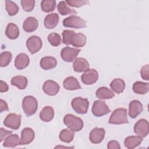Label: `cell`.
Returning <instances> with one entry per match:
<instances>
[{"label":"cell","instance_id":"cell-8","mask_svg":"<svg viewBox=\"0 0 149 149\" xmlns=\"http://www.w3.org/2000/svg\"><path fill=\"white\" fill-rule=\"evenodd\" d=\"M80 51V49L66 47L62 49L61 52V56L64 61L67 62H72L76 59L77 55Z\"/></svg>","mask_w":149,"mask_h":149},{"label":"cell","instance_id":"cell-36","mask_svg":"<svg viewBox=\"0 0 149 149\" xmlns=\"http://www.w3.org/2000/svg\"><path fill=\"white\" fill-rule=\"evenodd\" d=\"M47 39L49 43L54 47H58L62 43V39L61 36L56 33H50L48 36Z\"/></svg>","mask_w":149,"mask_h":149},{"label":"cell","instance_id":"cell-10","mask_svg":"<svg viewBox=\"0 0 149 149\" xmlns=\"http://www.w3.org/2000/svg\"><path fill=\"white\" fill-rule=\"evenodd\" d=\"M134 132L141 137H146L149 132L148 122L144 119H139L134 126Z\"/></svg>","mask_w":149,"mask_h":149},{"label":"cell","instance_id":"cell-33","mask_svg":"<svg viewBox=\"0 0 149 149\" xmlns=\"http://www.w3.org/2000/svg\"><path fill=\"white\" fill-rule=\"evenodd\" d=\"M56 7V1L55 0H44L41 2V10L44 12H53Z\"/></svg>","mask_w":149,"mask_h":149},{"label":"cell","instance_id":"cell-19","mask_svg":"<svg viewBox=\"0 0 149 149\" xmlns=\"http://www.w3.org/2000/svg\"><path fill=\"white\" fill-rule=\"evenodd\" d=\"M59 16L56 13L48 14L45 17L44 24L45 28L48 29H52L55 27L59 22Z\"/></svg>","mask_w":149,"mask_h":149},{"label":"cell","instance_id":"cell-12","mask_svg":"<svg viewBox=\"0 0 149 149\" xmlns=\"http://www.w3.org/2000/svg\"><path fill=\"white\" fill-rule=\"evenodd\" d=\"M59 84L55 81L51 80L45 81L42 86L44 92L50 96H54L57 94L59 91Z\"/></svg>","mask_w":149,"mask_h":149},{"label":"cell","instance_id":"cell-11","mask_svg":"<svg viewBox=\"0 0 149 149\" xmlns=\"http://www.w3.org/2000/svg\"><path fill=\"white\" fill-rule=\"evenodd\" d=\"M82 82L86 85L95 83L98 79V72L94 69H88L81 76Z\"/></svg>","mask_w":149,"mask_h":149},{"label":"cell","instance_id":"cell-9","mask_svg":"<svg viewBox=\"0 0 149 149\" xmlns=\"http://www.w3.org/2000/svg\"><path fill=\"white\" fill-rule=\"evenodd\" d=\"M26 46L30 52L31 54H34L41 49L42 46V42L39 37L33 36L27 40Z\"/></svg>","mask_w":149,"mask_h":149},{"label":"cell","instance_id":"cell-31","mask_svg":"<svg viewBox=\"0 0 149 149\" xmlns=\"http://www.w3.org/2000/svg\"><path fill=\"white\" fill-rule=\"evenodd\" d=\"M57 9L58 12L62 15H74L77 13V12L73 9L70 8L66 5L65 1H62L59 2L57 6Z\"/></svg>","mask_w":149,"mask_h":149},{"label":"cell","instance_id":"cell-20","mask_svg":"<svg viewBox=\"0 0 149 149\" xmlns=\"http://www.w3.org/2000/svg\"><path fill=\"white\" fill-rule=\"evenodd\" d=\"M63 86L68 90H76L81 88L77 79L73 76L66 77L63 82Z\"/></svg>","mask_w":149,"mask_h":149},{"label":"cell","instance_id":"cell-16","mask_svg":"<svg viewBox=\"0 0 149 149\" xmlns=\"http://www.w3.org/2000/svg\"><path fill=\"white\" fill-rule=\"evenodd\" d=\"M30 63L29 57L24 53L18 54L15 60V66L16 69L22 70L28 66Z\"/></svg>","mask_w":149,"mask_h":149},{"label":"cell","instance_id":"cell-37","mask_svg":"<svg viewBox=\"0 0 149 149\" xmlns=\"http://www.w3.org/2000/svg\"><path fill=\"white\" fill-rule=\"evenodd\" d=\"M74 31L70 30H65L62 32V38H63V42L66 45L71 44V40L74 34Z\"/></svg>","mask_w":149,"mask_h":149},{"label":"cell","instance_id":"cell-14","mask_svg":"<svg viewBox=\"0 0 149 149\" xmlns=\"http://www.w3.org/2000/svg\"><path fill=\"white\" fill-rule=\"evenodd\" d=\"M143 111V105L138 100H133L129 105V116L132 118H136Z\"/></svg>","mask_w":149,"mask_h":149},{"label":"cell","instance_id":"cell-27","mask_svg":"<svg viewBox=\"0 0 149 149\" xmlns=\"http://www.w3.org/2000/svg\"><path fill=\"white\" fill-rule=\"evenodd\" d=\"M96 97L101 100L112 98L115 96L113 92L106 87H101L98 88L95 93Z\"/></svg>","mask_w":149,"mask_h":149},{"label":"cell","instance_id":"cell-41","mask_svg":"<svg viewBox=\"0 0 149 149\" xmlns=\"http://www.w3.org/2000/svg\"><path fill=\"white\" fill-rule=\"evenodd\" d=\"M12 131H9L7 130L4 129L3 127H1L0 129V142H2L3 140H5L9 135L12 134Z\"/></svg>","mask_w":149,"mask_h":149},{"label":"cell","instance_id":"cell-26","mask_svg":"<svg viewBox=\"0 0 149 149\" xmlns=\"http://www.w3.org/2000/svg\"><path fill=\"white\" fill-rule=\"evenodd\" d=\"M5 35L9 39H16L19 36V30L17 25L13 23H9L5 30Z\"/></svg>","mask_w":149,"mask_h":149},{"label":"cell","instance_id":"cell-5","mask_svg":"<svg viewBox=\"0 0 149 149\" xmlns=\"http://www.w3.org/2000/svg\"><path fill=\"white\" fill-rule=\"evenodd\" d=\"M73 109L79 114H86L89 106V102L87 98L82 97H76L73 98L71 102Z\"/></svg>","mask_w":149,"mask_h":149},{"label":"cell","instance_id":"cell-29","mask_svg":"<svg viewBox=\"0 0 149 149\" xmlns=\"http://www.w3.org/2000/svg\"><path fill=\"white\" fill-rule=\"evenodd\" d=\"M19 145H21L20 139L16 134L9 135L3 143V147L10 148H13Z\"/></svg>","mask_w":149,"mask_h":149},{"label":"cell","instance_id":"cell-23","mask_svg":"<svg viewBox=\"0 0 149 149\" xmlns=\"http://www.w3.org/2000/svg\"><path fill=\"white\" fill-rule=\"evenodd\" d=\"M27 79L24 76H15L11 79L10 83L12 86L17 87L20 90H24L27 85Z\"/></svg>","mask_w":149,"mask_h":149},{"label":"cell","instance_id":"cell-43","mask_svg":"<svg viewBox=\"0 0 149 149\" xmlns=\"http://www.w3.org/2000/svg\"><path fill=\"white\" fill-rule=\"evenodd\" d=\"M9 110L8 106L6 101L3 100L2 99L0 100V112H2L3 111H8Z\"/></svg>","mask_w":149,"mask_h":149},{"label":"cell","instance_id":"cell-30","mask_svg":"<svg viewBox=\"0 0 149 149\" xmlns=\"http://www.w3.org/2000/svg\"><path fill=\"white\" fill-rule=\"evenodd\" d=\"M111 89L116 93H122L125 88V83L123 80L118 78L113 79L110 83Z\"/></svg>","mask_w":149,"mask_h":149},{"label":"cell","instance_id":"cell-21","mask_svg":"<svg viewBox=\"0 0 149 149\" xmlns=\"http://www.w3.org/2000/svg\"><path fill=\"white\" fill-rule=\"evenodd\" d=\"M142 141V137L139 136H130L125 139L124 144L127 148L133 149L139 146Z\"/></svg>","mask_w":149,"mask_h":149},{"label":"cell","instance_id":"cell-28","mask_svg":"<svg viewBox=\"0 0 149 149\" xmlns=\"http://www.w3.org/2000/svg\"><path fill=\"white\" fill-rule=\"evenodd\" d=\"M132 88L136 94H145L149 91V83L137 81L134 83Z\"/></svg>","mask_w":149,"mask_h":149},{"label":"cell","instance_id":"cell-35","mask_svg":"<svg viewBox=\"0 0 149 149\" xmlns=\"http://www.w3.org/2000/svg\"><path fill=\"white\" fill-rule=\"evenodd\" d=\"M12 58V53L9 51L2 52L0 55V66L1 67H5L8 66L11 62Z\"/></svg>","mask_w":149,"mask_h":149},{"label":"cell","instance_id":"cell-6","mask_svg":"<svg viewBox=\"0 0 149 149\" xmlns=\"http://www.w3.org/2000/svg\"><path fill=\"white\" fill-rule=\"evenodd\" d=\"M111 112L105 102L101 100H96L94 102L92 107V113L97 117L102 116Z\"/></svg>","mask_w":149,"mask_h":149},{"label":"cell","instance_id":"cell-4","mask_svg":"<svg viewBox=\"0 0 149 149\" xmlns=\"http://www.w3.org/2000/svg\"><path fill=\"white\" fill-rule=\"evenodd\" d=\"M63 25L66 27L81 29L86 27V21L76 15L70 16L63 20Z\"/></svg>","mask_w":149,"mask_h":149},{"label":"cell","instance_id":"cell-39","mask_svg":"<svg viewBox=\"0 0 149 149\" xmlns=\"http://www.w3.org/2000/svg\"><path fill=\"white\" fill-rule=\"evenodd\" d=\"M66 3L72 7L79 8L83 5H87L89 3V1H82V0H70V1H66Z\"/></svg>","mask_w":149,"mask_h":149},{"label":"cell","instance_id":"cell-40","mask_svg":"<svg viewBox=\"0 0 149 149\" xmlns=\"http://www.w3.org/2000/svg\"><path fill=\"white\" fill-rule=\"evenodd\" d=\"M141 78L143 80L148 81L149 80V66L148 64L143 66L140 70Z\"/></svg>","mask_w":149,"mask_h":149},{"label":"cell","instance_id":"cell-34","mask_svg":"<svg viewBox=\"0 0 149 149\" xmlns=\"http://www.w3.org/2000/svg\"><path fill=\"white\" fill-rule=\"evenodd\" d=\"M5 9L9 16H14L16 15L19 9L16 3L11 1H5Z\"/></svg>","mask_w":149,"mask_h":149},{"label":"cell","instance_id":"cell-32","mask_svg":"<svg viewBox=\"0 0 149 149\" xmlns=\"http://www.w3.org/2000/svg\"><path fill=\"white\" fill-rule=\"evenodd\" d=\"M74 132L70 130L69 129H64L59 133V138L61 141L69 143L72 141L74 137Z\"/></svg>","mask_w":149,"mask_h":149},{"label":"cell","instance_id":"cell-2","mask_svg":"<svg viewBox=\"0 0 149 149\" xmlns=\"http://www.w3.org/2000/svg\"><path fill=\"white\" fill-rule=\"evenodd\" d=\"M22 109L27 116L34 115L38 109L37 100L33 96H26L22 101Z\"/></svg>","mask_w":149,"mask_h":149},{"label":"cell","instance_id":"cell-3","mask_svg":"<svg viewBox=\"0 0 149 149\" xmlns=\"http://www.w3.org/2000/svg\"><path fill=\"white\" fill-rule=\"evenodd\" d=\"M108 123L113 125L127 123L128 119L127 116V109L123 108L115 109L110 116Z\"/></svg>","mask_w":149,"mask_h":149},{"label":"cell","instance_id":"cell-22","mask_svg":"<svg viewBox=\"0 0 149 149\" xmlns=\"http://www.w3.org/2000/svg\"><path fill=\"white\" fill-rule=\"evenodd\" d=\"M57 65L56 59L52 56H45L41 59L40 65L44 70H49L54 69Z\"/></svg>","mask_w":149,"mask_h":149},{"label":"cell","instance_id":"cell-17","mask_svg":"<svg viewBox=\"0 0 149 149\" xmlns=\"http://www.w3.org/2000/svg\"><path fill=\"white\" fill-rule=\"evenodd\" d=\"M38 26V22L34 17H27L23 23V30L27 33L33 32L37 30Z\"/></svg>","mask_w":149,"mask_h":149},{"label":"cell","instance_id":"cell-42","mask_svg":"<svg viewBox=\"0 0 149 149\" xmlns=\"http://www.w3.org/2000/svg\"><path fill=\"white\" fill-rule=\"evenodd\" d=\"M107 148L108 149H120V146L117 141L111 140L108 143Z\"/></svg>","mask_w":149,"mask_h":149},{"label":"cell","instance_id":"cell-18","mask_svg":"<svg viewBox=\"0 0 149 149\" xmlns=\"http://www.w3.org/2000/svg\"><path fill=\"white\" fill-rule=\"evenodd\" d=\"M73 68L74 71L76 72H86L89 69V63L86 59L77 58L73 63Z\"/></svg>","mask_w":149,"mask_h":149},{"label":"cell","instance_id":"cell-24","mask_svg":"<svg viewBox=\"0 0 149 149\" xmlns=\"http://www.w3.org/2000/svg\"><path fill=\"white\" fill-rule=\"evenodd\" d=\"M87 41L86 36L80 33H74L71 40V44L75 47H84Z\"/></svg>","mask_w":149,"mask_h":149},{"label":"cell","instance_id":"cell-38","mask_svg":"<svg viewBox=\"0 0 149 149\" xmlns=\"http://www.w3.org/2000/svg\"><path fill=\"white\" fill-rule=\"evenodd\" d=\"M21 5L26 12H31L34 8L35 1L34 0H22Z\"/></svg>","mask_w":149,"mask_h":149},{"label":"cell","instance_id":"cell-25","mask_svg":"<svg viewBox=\"0 0 149 149\" xmlns=\"http://www.w3.org/2000/svg\"><path fill=\"white\" fill-rule=\"evenodd\" d=\"M54 116V110L52 107H45L40 113V119L45 122H50Z\"/></svg>","mask_w":149,"mask_h":149},{"label":"cell","instance_id":"cell-7","mask_svg":"<svg viewBox=\"0 0 149 149\" xmlns=\"http://www.w3.org/2000/svg\"><path fill=\"white\" fill-rule=\"evenodd\" d=\"M21 123V115L14 113L8 114L3 122L4 125L10 129L17 130L19 128Z\"/></svg>","mask_w":149,"mask_h":149},{"label":"cell","instance_id":"cell-15","mask_svg":"<svg viewBox=\"0 0 149 149\" xmlns=\"http://www.w3.org/2000/svg\"><path fill=\"white\" fill-rule=\"evenodd\" d=\"M34 130L30 127H25L21 132V145H27L31 143L34 140Z\"/></svg>","mask_w":149,"mask_h":149},{"label":"cell","instance_id":"cell-13","mask_svg":"<svg viewBox=\"0 0 149 149\" xmlns=\"http://www.w3.org/2000/svg\"><path fill=\"white\" fill-rule=\"evenodd\" d=\"M105 130L104 128L95 127L93 129L89 134V139L93 144H99L104 139Z\"/></svg>","mask_w":149,"mask_h":149},{"label":"cell","instance_id":"cell-1","mask_svg":"<svg viewBox=\"0 0 149 149\" xmlns=\"http://www.w3.org/2000/svg\"><path fill=\"white\" fill-rule=\"evenodd\" d=\"M64 124L74 132L80 131L83 127V122L82 119L72 114L66 115L63 119Z\"/></svg>","mask_w":149,"mask_h":149},{"label":"cell","instance_id":"cell-44","mask_svg":"<svg viewBox=\"0 0 149 149\" xmlns=\"http://www.w3.org/2000/svg\"><path fill=\"white\" fill-rule=\"evenodd\" d=\"M9 89L8 86L6 84V82L1 80V84H0V92L3 93V92H6Z\"/></svg>","mask_w":149,"mask_h":149}]
</instances>
